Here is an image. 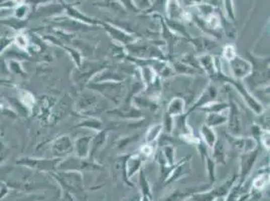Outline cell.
Here are the masks:
<instances>
[{
    "label": "cell",
    "instance_id": "cell-10",
    "mask_svg": "<svg viewBox=\"0 0 270 201\" xmlns=\"http://www.w3.org/2000/svg\"><path fill=\"white\" fill-rule=\"evenodd\" d=\"M226 137L228 142L232 145V147L242 154L253 151L257 148V142L254 138H244L241 136H232L230 134Z\"/></svg>",
    "mask_w": 270,
    "mask_h": 201
},
{
    "label": "cell",
    "instance_id": "cell-4",
    "mask_svg": "<svg viewBox=\"0 0 270 201\" xmlns=\"http://www.w3.org/2000/svg\"><path fill=\"white\" fill-rule=\"evenodd\" d=\"M61 162L60 158H22L17 160L16 163L21 165L41 171H53L58 168L59 163Z\"/></svg>",
    "mask_w": 270,
    "mask_h": 201
},
{
    "label": "cell",
    "instance_id": "cell-45",
    "mask_svg": "<svg viewBox=\"0 0 270 201\" xmlns=\"http://www.w3.org/2000/svg\"><path fill=\"white\" fill-rule=\"evenodd\" d=\"M71 201H73V200H71Z\"/></svg>",
    "mask_w": 270,
    "mask_h": 201
},
{
    "label": "cell",
    "instance_id": "cell-13",
    "mask_svg": "<svg viewBox=\"0 0 270 201\" xmlns=\"http://www.w3.org/2000/svg\"><path fill=\"white\" fill-rule=\"evenodd\" d=\"M57 178L67 187L73 189H80L82 186V175L79 171L58 172Z\"/></svg>",
    "mask_w": 270,
    "mask_h": 201
},
{
    "label": "cell",
    "instance_id": "cell-42",
    "mask_svg": "<svg viewBox=\"0 0 270 201\" xmlns=\"http://www.w3.org/2000/svg\"><path fill=\"white\" fill-rule=\"evenodd\" d=\"M173 118H174V117L170 116L168 113L165 114L163 127H164V130H165L167 133H172V129H173V125H174Z\"/></svg>",
    "mask_w": 270,
    "mask_h": 201
},
{
    "label": "cell",
    "instance_id": "cell-31",
    "mask_svg": "<svg viewBox=\"0 0 270 201\" xmlns=\"http://www.w3.org/2000/svg\"><path fill=\"white\" fill-rule=\"evenodd\" d=\"M268 183H269V173H268V170H265L264 172H261L257 175V177L253 180L252 186H253L254 189L262 190L268 185Z\"/></svg>",
    "mask_w": 270,
    "mask_h": 201
},
{
    "label": "cell",
    "instance_id": "cell-11",
    "mask_svg": "<svg viewBox=\"0 0 270 201\" xmlns=\"http://www.w3.org/2000/svg\"><path fill=\"white\" fill-rule=\"evenodd\" d=\"M218 96V89L216 88L214 85H210L208 86L205 89L204 92L202 93V95L199 97V99H197L196 101V103L191 107V109L189 110L188 112H186L187 115L191 114L193 111H195V110H199L201 109L202 107L206 106L207 104L211 103V102H214L216 100V98H217Z\"/></svg>",
    "mask_w": 270,
    "mask_h": 201
},
{
    "label": "cell",
    "instance_id": "cell-40",
    "mask_svg": "<svg viewBox=\"0 0 270 201\" xmlns=\"http://www.w3.org/2000/svg\"><path fill=\"white\" fill-rule=\"evenodd\" d=\"M141 157H150L154 154V149H153V146L151 144H145L142 145L140 147V150H139V153H138Z\"/></svg>",
    "mask_w": 270,
    "mask_h": 201
},
{
    "label": "cell",
    "instance_id": "cell-41",
    "mask_svg": "<svg viewBox=\"0 0 270 201\" xmlns=\"http://www.w3.org/2000/svg\"><path fill=\"white\" fill-rule=\"evenodd\" d=\"M11 45H13V38H10V36L7 35L0 36V54L7 49Z\"/></svg>",
    "mask_w": 270,
    "mask_h": 201
},
{
    "label": "cell",
    "instance_id": "cell-15",
    "mask_svg": "<svg viewBox=\"0 0 270 201\" xmlns=\"http://www.w3.org/2000/svg\"><path fill=\"white\" fill-rule=\"evenodd\" d=\"M92 136H83L78 138L74 142V153L75 156L79 158L86 159L90 156V151H91V142Z\"/></svg>",
    "mask_w": 270,
    "mask_h": 201
},
{
    "label": "cell",
    "instance_id": "cell-8",
    "mask_svg": "<svg viewBox=\"0 0 270 201\" xmlns=\"http://www.w3.org/2000/svg\"><path fill=\"white\" fill-rule=\"evenodd\" d=\"M229 66L233 77L238 81H242L248 78L252 72L251 62L244 60L239 56H236L235 58L229 61Z\"/></svg>",
    "mask_w": 270,
    "mask_h": 201
},
{
    "label": "cell",
    "instance_id": "cell-16",
    "mask_svg": "<svg viewBox=\"0 0 270 201\" xmlns=\"http://www.w3.org/2000/svg\"><path fill=\"white\" fill-rule=\"evenodd\" d=\"M98 102H99V99L94 93L83 95L78 102L77 110L83 115L89 116L90 113H91V111H93L94 108L98 104Z\"/></svg>",
    "mask_w": 270,
    "mask_h": 201
},
{
    "label": "cell",
    "instance_id": "cell-29",
    "mask_svg": "<svg viewBox=\"0 0 270 201\" xmlns=\"http://www.w3.org/2000/svg\"><path fill=\"white\" fill-rule=\"evenodd\" d=\"M226 122L227 117L220 113H209L206 118V125L211 128L221 126L223 124H226Z\"/></svg>",
    "mask_w": 270,
    "mask_h": 201
},
{
    "label": "cell",
    "instance_id": "cell-34",
    "mask_svg": "<svg viewBox=\"0 0 270 201\" xmlns=\"http://www.w3.org/2000/svg\"><path fill=\"white\" fill-rule=\"evenodd\" d=\"M139 183H140V187H141V191L143 194V198H145V201H151V193H150V189H149V185L147 179L145 175V172L140 171L139 174Z\"/></svg>",
    "mask_w": 270,
    "mask_h": 201
},
{
    "label": "cell",
    "instance_id": "cell-6",
    "mask_svg": "<svg viewBox=\"0 0 270 201\" xmlns=\"http://www.w3.org/2000/svg\"><path fill=\"white\" fill-rule=\"evenodd\" d=\"M50 153L52 158L69 157L74 153V142L68 135H62L53 140L50 144Z\"/></svg>",
    "mask_w": 270,
    "mask_h": 201
},
{
    "label": "cell",
    "instance_id": "cell-7",
    "mask_svg": "<svg viewBox=\"0 0 270 201\" xmlns=\"http://www.w3.org/2000/svg\"><path fill=\"white\" fill-rule=\"evenodd\" d=\"M235 180H236V176H233L231 179L227 180L225 183H223L221 186L213 189L210 192L196 194L192 197L191 200L192 201H214L217 198H222L228 194V192L230 191V188L233 186Z\"/></svg>",
    "mask_w": 270,
    "mask_h": 201
},
{
    "label": "cell",
    "instance_id": "cell-3",
    "mask_svg": "<svg viewBox=\"0 0 270 201\" xmlns=\"http://www.w3.org/2000/svg\"><path fill=\"white\" fill-rule=\"evenodd\" d=\"M229 116L227 117V128L229 134L232 136H241L243 132V119L242 114L238 105L233 101L232 98L229 99Z\"/></svg>",
    "mask_w": 270,
    "mask_h": 201
},
{
    "label": "cell",
    "instance_id": "cell-9",
    "mask_svg": "<svg viewBox=\"0 0 270 201\" xmlns=\"http://www.w3.org/2000/svg\"><path fill=\"white\" fill-rule=\"evenodd\" d=\"M259 154L258 148H256L253 151H250L247 153H243L241 155V161H240V176H239V181H240V185L243 184V182L245 179L248 177V175L251 173L252 168H253L254 164L257 160Z\"/></svg>",
    "mask_w": 270,
    "mask_h": 201
},
{
    "label": "cell",
    "instance_id": "cell-19",
    "mask_svg": "<svg viewBox=\"0 0 270 201\" xmlns=\"http://www.w3.org/2000/svg\"><path fill=\"white\" fill-rule=\"evenodd\" d=\"M197 62H199L201 67L207 72V74L211 78H215L217 71H216V67H215V61L214 57L211 56L209 53L202 54L201 57L197 58Z\"/></svg>",
    "mask_w": 270,
    "mask_h": 201
},
{
    "label": "cell",
    "instance_id": "cell-30",
    "mask_svg": "<svg viewBox=\"0 0 270 201\" xmlns=\"http://www.w3.org/2000/svg\"><path fill=\"white\" fill-rule=\"evenodd\" d=\"M133 102L136 105L137 109L145 108V109H149L151 111H154V110L157 109V105L155 104V101L150 98H143V97L136 96L133 98Z\"/></svg>",
    "mask_w": 270,
    "mask_h": 201
},
{
    "label": "cell",
    "instance_id": "cell-43",
    "mask_svg": "<svg viewBox=\"0 0 270 201\" xmlns=\"http://www.w3.org/2000/svg\"><path fill=\"white\" fill-rule=\"evenodd\" d=\"M269 131L267 130H264L261 132L260 136H259V139H260V143L262 144L263 147L266 149V150H269L270 148V143H269Z\"/></svg>",
    "mask_w": 270,
    "mask_h": 201
},
{
    "label": "cell",
    "instance_id": "cell-38",
    "mask_svg": "<svg viewBox=\"0 0 270 201\" xmlns=\"http://www.w3.org/2000/svg\"><path fill=\"white\" fill-rule=\"evenodd\" d=\"M206 162H207V169H208V175L210 179V183H213L215 181V168H216V163L214 160L207 154L206 156Z\"/></svg>",
    "mask_w": 270,
    "mask_h": 201
},
{
    "label": "cell",
    "instance_id": "cell-24",
    "mask_svg": "<svg viewBox=\"0 0 270 201\" xmlns=\"http://www.w3.org/2000/svg\"><path fill=\"white\" fill-rule=\"evenodd\" d=\"M140 76L142 79V82L145 83L147 87H148L150 84H152L155 79L158 77L155 70L149 67V66H142L140 69Z\"/></svg>",
    "mask_w": 270,
    "mask_h": 201
},
{
    "label": "cell",
    "instance_id": "cell-1",
    "mask_svg": "<svg viewBox=\"0 0 270 201\" xmlns=\"http://www.w3.org/2000/svg\"><path fill=\"white\" fill-rule=\"evenodd\" d=\"M218 81L222 82V83H226L228 85L233 86L237 89V92L240 94V96L243 98V100L245 101V103L247 104V106L253 111L256 115H261L263 113V107L262 105L258 102L257 99H255L253 96L250 94L249 90L246 89V87L244 86V84L242 83V81H238L235 79H231L228 78L227 76H225L222 71L218 72L217 75L215 77Z\"/></svg>",
    "mask_w": 270,
    "mask_h": 201
},
{
    "label": "cell",
    "instance_id": "cell-18",
    "mask_svg": "<svg viewBox=\"0 0 270 201\" xmlns=\"http://www.w3.org/2000/svg\"><path fill=\"white\" fill-rule=\"evenodd\" d=\"M172 117H177L186 113V102L182 98H174L168 106L167 112Z\"/></svg>",
    "mask_w": 270,
    "mask_h": 201
},
{
    "label": "cell",
    "instance_id": "cell-37",
    "mask_svg": "<svg viewBox=\"0 0 270 201\" xmlns=\"http://www.w3.org/2000/svg\"><path fill=\"white\" fill-rule=\"evenodd\" d=\"M195 190H187V191H176L169 196L167 199L163 201H184L190 195H193Z\"/></svg>",
    "mask_w": 270,
    "mask_h": 201
},
{
    "label": "cell",
    "instance_id": "cell-32",
    "mask_svg": "<svg viewBox=\"0 0 270 201\" xmlns=\"http://www.w3.org/2000/svg\"><path fill=\"white\" fill-rule=\"evenodd\" d=\"M13 16L20 21H27V18L30 14V6L26 3L17 5L13 8Z\"/></svg>",
    "mask_w": 270,
    "mask_h": 201
},
{
    "label": "cell",
    "instance_id": "cell-21",
    "mask_svg": "<svg viewBox=\"0 0 270 201\" xmlns=\"http://www.w3.org/2000/svg\"><path fill=\"white\" fill-rule=\"evenodd\" d=\"M201 136H202V138L204 140L205 145L207 146V147H209L211 149L213 148V146L215 145L216 141H217V139H218L217 135H216V133H215L213 128L207 126L206 124L203 125L202 128H201Z\"/></svg>",
    "mask_w": 270,
    "mask_h": 201
},
{
    "label": "cell",
    "instance_id": "cell-27",
    "mask_svg": "<svg viewBox=\"0 0 270 201\" xmlns=\"http://www.w3.org/2000/svg\"><path fill=\"white\" fill-rule=\"evenodd\" d=\"M13 45H15L21 50L27 51L30 45L27 34L24 31L17 32V34L13 36Z\"/></svg>",
    "mask_w": 270,
    "mask_h": 201
},
{
    "label": "cell",
    "instance_id": "cell-17",
    "mask_svg": "<svg viewBox=\"0 0 270 201\" xmlns=\"http://www.w3.org/2000/svg\"><path fill=\"white\" fill-rule=\"evenodd\" d=\"M213 154L212 159L216 164H222L225 165L227 159V151H226V144L222 139H217L215 145L213 146Z\"/></svg>",
    "mask_w": 270,
    "mask_h": 201
},
{
    "label": "cell",
    "instance_id": "cell-23",
    "mask_svg": "<svg viewBox=\"0 0 270 201\" xmlns=\"http://www.w3.org/2000/svg\"><path fill=\"white\" fill-rule=\"evenodd\" d=\"M75 128H86V129L100 132L103 129V124L100 120L94 117H89L84 121H82L81 123H79L77 126H75Z\"/></svg>",
    "mask_w": 270,
    "mask_h": 201
},
{
    "label": "cell",
    "instance_id": "cell-5",
    "mask_svg": "<svg viewBox=\"0 0 270 201\" xmlns=\"http://www.w3.org/2000/svg\"><path fill=\"white\" fill-rule=\"evenodd\" d=\"M125 48L131 54L132 58L141 59V60H147V59H156V60H163L165 56L159 49H157L155 46L147 45H126Z\"/></svg>",
    "mask_w": 270,
    "mask_h": 201
},
{
    "label": "cell",
    "instance_id": "cell-14",
    "mask_svg": "<svg viewBox=\"0 0 270 201\" xmlns=\"http://www.w3.org/2000/svg\"><path fill=\"white\" fill-rule=\"evenodd\" d=\"M124 81V76L118 71L111 70L109 68H103L91 79V83H121Z\"/></svg>",
    "mask_w": 270,
    "mask_h": 201
},
{
    "label": "cell",
    "instance_id": "cell-28",
    "mask_svg": "<svg viewBox=\"0 0 270 201\" xmlns=\"http://www.w3.org/2000/svg\"><path fill=\"white\" fill-rule=\"evenodd\" d=\"M163 131H164L163 124L152 125L147 132V136H146L147 144H152L153 142H155L158 139V137L161 135V133H163Z\"/></svg>",
    "mask_w": 270,
    "mask_h": 201
},
{
    "label": "cell",
    "instance_id": "cell-20",
    "mask_svg": "<svg viewBox=\"0 0 270 201\" xmlns=\"http://www.w3.org/2000/svg\"><path fill=\"white\" fill-rule=\"evenodd\" d=\"M107 29H108V31H109L110 35L116 42L120 43L121 45H124L125 46L128 45H131L135 42V39L130 34H127V33L123 32V31H120V30H117L114 27H110V26H108L106 28V30Z\"/></svg>",
    "mask_w": 270,
    "mask_h": 201
},
{
    "label": "cell",
    "instance_id": "cell-35",
    "mask_svg": "<svg viewBox=\"0 0 270 201\" xmlns=\"http://www.w3.org/2000/svg\"><path fill=\"white\" fill-rule=\"evenodd\" d=\"M20 102L23 104V106L25 109L31 110L35 104V99L30 92H27V90H23L20 95Z\"/></svg>",
    "mask_w": 270,
    "mask_h": 201
},
{
    "label": "cell",
    "instance_id": "cell-26",
    "mask_svg": "<svg viewBox=\"0 0 270 201\" xmlns=\"http://www.w3.org/2000/svg\"><path fill=\"white\" fill-rule=\"evenodd\" d=\"M229 104L225 103V102H211L209 104H207L206 106L202 107L201 109H199L200 111L202 112H206V113H221L222 111H224L225 109H228Z\"/></svg>",
    "mask_w": 270,
    "mask_h": 201
},
{
    "label": "cell",
    "instance_id": "cell-36",
    "mask_svg": "<svg viewBox=\"0 0 270 201\" xmlns=\"http://www.w3.org/2000/svg\"><path fill=\"white\" fill-rule=\"evenodd\" d=\"M8 68L12 72V74H14V75L22 76V77H25L26 76L25 71L24 70V67L22 66V63L19 62L17 60H11L8 63Z\"/></svg>",
    "mask_w": 270,
    "mask_h": 201
},
{
    "label": "cell",
    "instance_id": "cell-44",
    "mask_svg": "<svg viewBox=\"0 0 270 201\" xmlns=\"http://www.w3.org/2000/svg\"><path fill=\"white\" fill-rule=\"evenodd\" d=\"M217 201H224V198H223V197H222V198H218Z\"/></svg>",
    "mask_w": 270,
    "mask_h": 201
},
{
    "label": "cell",
    "instance_id": "cell-33",
    "mask_svg": "<svg viewBox=\"0 0 270 201\" xmlns=\"http://www.w3.org/2000/svg\"><path fill=\"white\" fill-rule=\"evenodd\" d=\"M160 153H161V155H163V158L165 159L166 163L169 166L174 165V157H175L174 147H172V145L165 146V147L161 148Z\"/></svg>",
    "mask_w": 270,
    "mask_h": 201
},
{
    "label": "cell",
    "instance_id": "cell-22",
    "mask_svg": "<svg viewBox=\"0 0 270 201\" xmlns=\"http://www.w3.org/2000/svg\"><path fill=\"white\" fill-rule=\"evenodd\" d=\"M0 24L5 25L7 27H10L16 30L17 32H20L26 27L27 21H20L14 16H12V17H7V18H3V20H0Z\"/></svg>",
    "mask_w": 270,
    "mask_h": 201
},
{
    "label": "cell",
    "instance_id": "cell-2",
    "mask_svg": "<svg viewBox=\"0 0 270 201\" xmlns=\"http://www.w3.org/2000/svg\"><path fill=\"white\" fill-rule=\"evenodd\" d=\"M89 89H91L95 92L100 93L103 97H105L107 100L111 101L113 104L118 106L122 99L123 94L125 92V87L121 83H90L87 85Z\"/></svg>",
    "mask_w": 270,
    "mask_h": 201
},
{
    "label": "cell",
    "instance_id": "cell-12",
    "mask_svg": "<svg viewBox=\"0 0 270 201\" xmlns=\"http://www.w3.org/2000/svg\"><path fill=\"white\" fill-rule=\"evenodd\" d=\"M142 157L139 154L127 155L124 164V178L125 181L128 182V178L132 177L135 173H137L142 165Z\"/></svg>",
    "mask_w": 270,
    "mask_h": 201
},
{
    "label": "cell",
    "instance_id": "cell-39",
    "mask_svg": "<svg viewBox=\"0 0 270 201\" xmlns=\"http://www.w3.org/2000/svg\"><path fill=\"white\" fill-rule=\"evenodd\" d=\"M237 56L236 48L233 45H227L223 49V57L229 62Z\"/></svg>",
    "mask_w": 270,
    "mask_h": 201
},
{
    "label": "cell",
    "instance_id": "cell-25",
    "mask_svg": "<svg viewBox=\"0 0 270 201\" xmlns=\"http://www.w3.org/2000/svg\"><path fill=\"white\" fill-rule=\"evenodd\" d=\"M107 132L105 131H100L96 136L93 137L92 142H91V151H90V156H93L99 149H101L106 140H107Z\"/></svg>",
    "mask_w": 270,
    "mask_h": 201
}]
</instances>
